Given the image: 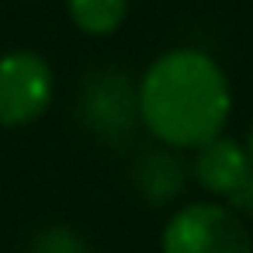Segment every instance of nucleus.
Instances as JSON below:
<instances>
[{"mask_svg":"<svg viewBox=\"0 0 253 253\" xmlns=\"http://www.w3.org/2000/svg\"><path fill=\"white\" fill-rule=\"evenodd\" d=\"M139 122L170 149H198L222 135L232 90L222 66L198 49L163 52L135 87Z\"/></svg>","mask_w":253,"mask_h":253,"instance_id":"1","label":"nucleus"},{"mask_svg":"<svg viewBox=\"0 0 253 253\" xmlns=\"http://www.w3.org/2000/svg\"><path fill=\"white\" fill-rule=\"evenodd\" d=\"M160 246L163 253H253V236L229 205L194 201L167 218Z\"/></svg>","mask_w":253,"mask_h":253,"instance_id":"2","label":"nucleus"},{"mask_svg":"<svg viewBox=\"0 0 253 253\" xmlns=\"http://www.w3.org/2000/svg\"><path fill=\"white\" fill-rule=\"evenodd\" d=\"M80 118L94 135L108 142L128 139L139 122V101H135V87L128 73L115 66L94 70L80 87Z\"/></svg>","mask_w":253,"mask_h":253,"instance_id":"3","label":"nucleus"},{"mask_svg":"<svg viewBox=\"0 0 253 253\" xmlns=\"http://www.w3.org/2000/svg\"><path fill=\"white\" fill-rule=\"evenodd\" d=\"M52 101V70L39 52L18 49L0 59V125L18 128L45 115Z\"/></svg>","mask_w":253,"mask_h":253,"instance_id":"4","label":"nucleus"},{"mask_svg":"<svg viewBox=\"0 0 253 253\" xmlns=\"http://www.w3.org/2000/svg\"><path fill=\"white\" fill-rule=\"evenodd\" d=\"M250 156L243 149V142L229 139V135H215L208 142H201L194 149V163H191V173L194 180L215 194V198H229L246 177H250Z\"/></svg>","mask_w":253,"mask_h":253,"instance_id":"5","label":"nucleus"},{"mask_svg":"<svg viewBox=\"0 0 253 253\" xmlns=\"http://www.w3.org/2000/svg\"><path fill=\"white\" fill-rule=\"evenodd\" d=\"M132 184L139 191L142 201L149 205H170L180 191H184V163L177 153L167 149H153L142 153L132 167Z\"/></svg>","mask_w":253,"mask_h":253,"instance_id":"6","label":"nucleus"},{"mask_svg":"<svg viewBox=\"0 0 253 253\" xmlns=\"http://www.w3.org/2000/svg\"><path fill=\"white\" fill-rule=\"evenodd\" d=\"M66 7L80 32L111 35L128 14V0H66Z\"/></svg>","mask_w":253,"mask_h":253,"instance_id":"7","label":"nucleus"},{"mask_svg":"<svg viewBox=\"0 0 253 253\" xmlns=\"http://www.w3.org/2000/svg\"><path fill=\"white\" fill-rule=\"evenodd\" d=\"M225 205H229L236 215H250V218H253V170H250V177L225 198Z\"/></svg>","mask_w":253,"mask_h":253,"instance_id":"8","label":"nucleus"},{"mask_svg":"<svg viewBox=\"0 0 253 253\" xmlns=\"http://www.w3.org/2000/svg\"><path fill=\"white\" fill-rule=\"evenodd\" d=\"M243 149H246V156H250V167H253V125L246 128V139H243Z\"/></svg>","mask_w":253,"mask_h":253,"instance_id":"9","label":"nucleus"},{"mask_svg":"<svg viewBox=\"0 0 253 253\" xmlns=\"http://www.w3.org/2000/svg\"><path fill=\"white\" fill-rule=\"evenodd\" d=\"M70 253H94V250H87V246H84V243H77V246H73V250H70Z\"/></svg>","mask_w":253,"mask_h":253,"instance_id":"10","label":"nucleus"}]
</instances>
